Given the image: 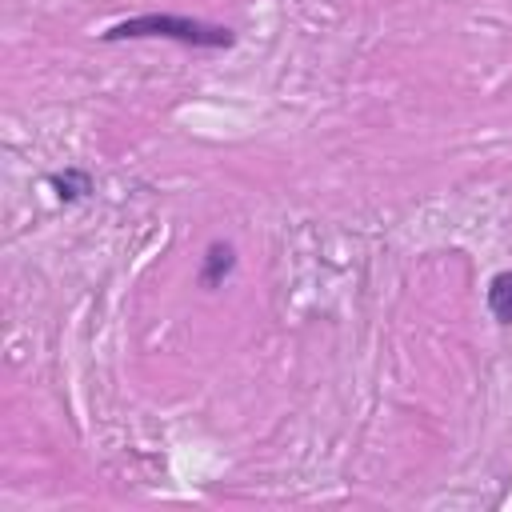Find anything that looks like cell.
I'll use <instances>...</instances> for the list:
<instances>
[{"label": "cell", "mask_w": 512, "mask_h": 512, "mask_svg": "<svg viewBox=\"0 0 512 512\" xmlns=\"http://www.w3.org/2000/svg\"><path fill=\"white\" fill-rule=\"evenodd\" d=\"M120 40H172L184 48L220 52V48L236 44V32L228 24H208V20L180 16V12H140V16H128L104 32V44H120Z\"/></svg>", "instance_id": "obj_1"}, {"label": "cell", "mask_w": 512, "mask_h": 512, "mask_svg": "<svg viewBox=\"0 0 512 512\" xmlns=\"http://www.w3.org/2000/svg\"><path fill=\"white\" fill-rule=\"evenodd\" d=\"M232 272H236V248L228 240H212L200 256V272H196L200 288H220Z\"/></svg>", "instance_id": "obj_2"}, {"label": "cell", "mask_w": 512, "mask_h": 512, "mask_svg": "<svg viewBox=\"0 0 512 512\" xmlns=\"http://www.w3.org/2000/svg\"><path fill=\"white\" fill-rule=\"evenodd\" d=\"M484 300H488V312L496 324H512V268H504L488 280Z\"/></svg>", "instance_id": "obj_3"}, {"label": "cell", "mask_w": 512, "mask_h": 512, "mask_svg": "<svg viewBox=\"0 0 512 512\" xmlns=\"http://www.w3.org/2000/svg\"><path fill=\"white\" fill-rule=\"evenodd\" d=\"M48 184H52L56 200H64V204H76V200H84V196L92 192V176H88L84 168H64V172H52V176H48Z\"/></svg>", "instance_id": "obj_4"}]
</instances>
